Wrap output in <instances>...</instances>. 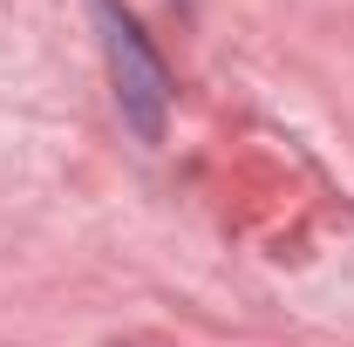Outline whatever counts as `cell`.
Listing matches in <instances>:
<instances>
[{"mask_svg":"<svg viewBox=\"0 0 354 347\" xmlns=\"http://www.w3.org/2000/svg\"><path fill=\"white\" fill-rule=\"evenodd\" d=\"M95 28H102V55H109V82H116V109L143 143H164V116H171V75L150 35L136 28L123 0H95Z\"/></svg>","mask_w":354,"mask_h":347,"instance_id":"obj_1","label":"cell"}]
</instances>
